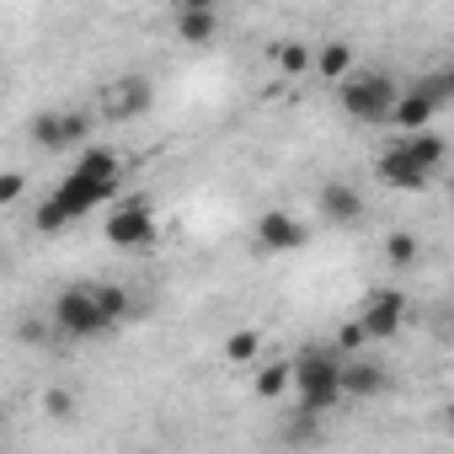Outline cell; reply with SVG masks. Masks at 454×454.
<instances>
[{
	"mask_svg": "<svg viewBox=\"0 0 454 454\" xmlns=\"http://www.w3.org/2000/svg\"><path fill=\"white\" fill-rule=\"evenodd\" d=\"M176 12H219V0H171Z\"/></svg>",
	"mask_w": 454,
	"mask_h": 454,
	"instance_id": "4316f807",
	"label": "cell"
},
{
	"mask_svg": "<svg viewBox=\"0 0 454 454\" xmlns=\"http://www.w3.org/2000/svg\"><path fill=\"white\" fill-rule=\"evenodd\" d=\"M176 38L187 49H203L219 38V12H176Z\"/></svg>",
	"mask_w": 454,
	"mask_h": 454,
	"instance_id": "5bb4252c",
	"label": "cell"
},
{
	"mask_svg": "<svg viewBox=\"0 0 454 454\" xmlns=\"http://www.w3.org/2000/svg\"><path fill=\"white\" fill-rule=\"evenodd\" d=\"M107 241H113L118 252H150V247L160 241V219H155V208H150L145 198L113 203V214H107Z\"/></svg>",
	"mask_w": 454,
	"mask_h": 454,
	"instance_id": "277c9868",
	"label": "cell"
},
{
	"mask_svg": "<svg viewBox=\"0 0 454 454\" xmlns=\"http://www.w3.org/2000/svg\"><path fill=\"white\" fill-rule=\"evenodd\" d=\"M273 65L284 75H310V49L305 43H273Z\"/></svg>",
	"mask_w": 454,
	"mask_h": 454,
	"instance_id": "44dd1931",
	"label": "cell"
},
{
	"mask_svg": "<svg viewBox=\"0 0 454 454\" xmlns=\"http://www.w3.org/2000/svg\"><path fill=\"white\" fill-rule=\"evenodd\" d=\"M252 390H257L262 401H284V395H289V358L262 364V369L252 374Z\"/></svg>",
	"mask_w": 454,
	"mask_h": 454,
	"instance_id": "ac0fdd59",
	"label": "cell"
},
{
	"mask_svg": "<svg viewBox=\"0 0 454 454\" xmlns=\"http://www.w3.org/2000/svg\"><path fill=\"white\" fill-rule=\"evenodd\" d=\"M401 145L438 176L443 171V160H449V145H443V134H433V129H411V134H401Z\"/></svg>",
	"mask_w": 454,
	"mask_h": 454,
	"instance_id": "2e32d148",
	"label": "cell"
},
{
	"mask_svg": "<svg viewBox=\"0 0 454 454\" xmlns=\"http://www.w3.org/2000/svg\"><path fill=\"white\" fill-rule=\"evenodd\" d=\"M27 134H33L38 150H75V145H86L91 118H86V113H65V107H43Z\"/></svg>",
	"mask_w": 454,
	"mask_h": 454,
	"instance_id": "52a82bcc",
	"label": "cell"
},
{
	"mask_svg": "<svg viewBox=\"0 0 454 454\" xmlns=\"http://www.w3.org/2000/svg\"><path fill=\"white\" fill-rule=\"evenodd\" d=\"M27 198V176L22 171H0V208H12Z\"/></svg>",
	"mask_w": 454,
	"mask_h": 454,
	"instance_id": "cb8c5ba5",
	"label": "cell"
},
{
	"mask_svg": "<svg viewBox=\"0 0 454 454\" xmlns=\"http://www.w3.org/2000/svg\"><path fill=\"white\" fill-rule=\"evenodd\" d=\"M443 107L427 97V91H417V86H406L401 97H395V107H390V123L401 129V134H411V129H427L433 118H438Z\"/></svg>",
	"mask_w": 454,
	"mask_h": 454,
	"instance_id": "4fadbf2b",
	"label": "cell"
},
{
	"mask_svg": "<svg viewBox=\"0 0 454 454\" xmlns=\"http://www.w3.org/2000/svg\"><path fill=\"white\" fill-rule=\"evenodd\" d=\"M316 208H321V219L332 231H353V224H364V214H369V203H364V192L353 182H321Z\"/></svg>",
	"mask_w": 454,
	"mask_h": 454,
	"instance_id": "9c48e42d",
	"label": "cell"
},
{
	"mask_svg": "<svg viewBox=\"0 0 454 454\" xmlns=\"http://www.w3.org/2000/svg\"><path fill=\"white\" fill-rule=\"evenodd\" d=\"M150 102H155V86L145 81V75H113L107 86H102V97H97V113L102 118H113V123H134V118H145L150 113Z\"/></svg>",
	"mask_w": 454,
	"mask_h": 454,
	"instance_id": "8992f818",
	"label": "cell"
},
{
	"mask_svg": "<svg viewBox=\"0 0 454 454\" xmlns=\"http://www.w3.org/2000/svg\"><path fill=\"white\" fill-rule=\"evenodd\" d=\"M91 294H97V310H102L107 332H118V326L134 316V300H129V289H123V284H91Z\"/></svg>",
	"mask_w": 454,
	"mask_h": 454,
	"instance_id": "e0dca14e",
	"label": "cell"
},
{
	"mask_svg": "<svg viewBox=\"0 0 454 454\" xmlns=\"http://www.w3.org/2000/svg\"><path fill=\"white\" fill-rule=\"evenodd\" d=\"M358 326H364V337L390 342V337L406 326V300H401L395 289H374V294L364 300V310H358Z\"/></svg>",
	"mask_w": 454,
	"mask_h": 454,
	"instance_id": "30bf717a",
	"label": "cell"
},
{
	"mask_svg": "<svg viewBox=\"0 0 454 454\" xmlns=\"http://www.w3.org/2000/svg\"><path fill=\"white\" fill-rule=\"evenodd\" d=\"M113 198V187L107 182H97V176H86V171H75L70 166V176L33 208V231L38 236H59V231H70L75 219H86L97 203H107Z\"/></svg>",
	"mask_w": 454,
	"mask_h": 454,
	"instance_id": "7a4b0ae2",
	"label": "cell"
},
{
	"mask_svg": "<svg viewBox=\"0 0 454 454\" xmlns=\"http://www.w3.org/2000/svg\"><path fill=\"white\" fill-rule=\"evenodd\" d=\"M17 337H22V342H43L49 332H43V321H22V326H17Z\"/></svg>",
	"mask_w": 454,
	"mask_h": 454,
	"instance_id": "484cf974",
	"label": "cell"
},
{
	"mask_svg": "<svg viewBox=\"0 0 454 454\" xmlns=\"http://www.w3.org/2000/svg\"><path fill=\"white\" fill-rule=\"evenodd\" d=\"M305 241H310L305 219H294L289 208H268V214L257 219V247H262V252H300Z\"/></svg>",
	"mask_w": 454,
	"mask_h": 454,
	"instance_id": "8fae6325",
	"label": "cell"
},
{
	"mask_svg": "<svg viewBox=\"0 0 454 454\" xmlns=\"http://www.w3.org/2000/svg\"><path fill=\"white\" fill-rule=\"evenodd\" d=\"M257 353H262V332H231V337H224V358H231V364H257Z\"/></svg>",
	"mask_w": 454,
	"mask_h": 454,
	"instance_id": "d6986e66",
	"label": "cell"
},
{
	"mask_svg": "<svg viewBox=\"0 0 454 454\" xmlns=\"http://www.w3.org/2000/svg\"><path fill=\"white\" fill-rule=\"evenodd\" d=\"M401 86L390 81V70H348L342 75V113L353 123H390V107H395Z\"/></svg>",
	"mask_w": 454,
	"mask_h": 454,
	"instance_id": "3957f363",
	"label": "cell"
},
{
	"mask_svg": "<svg viewBox=\"0 0 454 454\" xmlns=\"http://www.w3.org/2000/svg\"><path fill=\"white\" fill-rule=\"evenodd\" d=\"M364 342H369V337H364V326H358V321H348V326H342V337H337V348H348V353H353V348H364Z\"/></svg>",
	"mask_w": 454,
	"mask_h": 454,
	"instance_id": "d4e9b609",
	"label": "cell"
},
{
	"mask_svg": "<svg viewBox=\"0 0 454 454\" xmlns=\"http://www.w3.org/2000/svg\"><path fill=\"white\" fill-rule=\"evenodd\" d=\"M289 390L316 417L337 411L342 406V353L337 348H305L300 358H289Z\"/></svg>",
	"mask_w": 454,
	"mask_h": 454,
	"instance_id": "6da1fadb",
	"label": "cell"
},
{
	"mask_svg": "<svg viewBox=\"0 0 454 454\" xmlns=\"http://www.w3.org/2000/svg\"><path fill=\"white\" fill-rule=\"evenodd\" d=\"M278 438H284V443H316V438H321V417L300 406V411H294V422H289V427H278Z\"/></svg>",
	"mask_w": 454,
	"mask_h": 454,
	"instance_id": "7402d4cb",
	"label": "cell"
},
{
	"mask_svg": "<svg viewBox=\"0 0 454 454\" xmlns=\"http://www.w3.org/2000/svg\"><path fill=\"white\" fill-rule=\"evenodd\" d=\"M49 326H54L59 337H70V342L102 337V332H107V321H102V310H97V294H91V284H70V289L54 300V316H49Z\"/></svg>",
	"mask_w": 454,
	"mask_h": 454,
	"instance_id": "5b68a950",
	"label": "cell"
},
{
	"mask_svg": "<svg viewBox=\"0 0 454 454\" xmlns=\"http://www.w3.org/2000/svg\"><path fill=\"white\" fill-rule=\"evenodd\" d=\"M385 364L374 358H342V401H374L385 395Z\"/></svg>",
	"mask_w": 454,
	"mask_h": 454,
	"instance_id": "7c38bea8",
	"label": "cell"
},
{
	"mask_svg": "<svg viewBox=\"0 0 454 454\" xmlns=\"http://www.w3.org/2000/svg\"><path fill=\"white\" fill-rule=\"evenodd\" d=\"M374 176L385 182V187H395V192H422L427 182H433V171L395 139V145H385L380 150V160H374Z\"/></svg>",
	"mask_w": 454,
	"mask_h": 454,
	"instance_id": "ba28073f",
	"label": "cell"
},
{
	"mask_svg": "<svg viewBox=\"0 0 454 454\" xmlns=\"http://www.w3.org/2000/svg\"><path fill=\"white\" fill-rule=\"evenodd\" d=\"M348 70H353V49L342 38H332V43H321L310 54V75H321V81H342Z\"/></svg>",
	"mask_w": 454,
	"mask_h": 454,
	"instance_id": "9a60e30c",
	"label": "cell"
},
{
	"mask_svg": "<svg viewBox=\"0 0 454 454\" xmlns=\"http://www.w3.org/2000/svg\"><path fill=\"white\" fill-rule=\"evenodd\" d=\"M43 411H49L54 422H70V417H75V390H65V385L43 390Z\"/></svg>",
	"mask_w": 454,
	"mask_h": 454,
	"instance_id": "603a6c76",
	"label": "cell"
},
{
	"mask_svg": "<svg viewBox=\"0 0 454 454\" xmlns=\"http://www.w3.org/2000/svg\"><path fill=\"white\" fill-rule=\"evenodd\" d=\"M385 257H390V268H411V262L422 257V241H417L411 231H390V236H385Z\"/></svg>",
	"mask_w": 454,
	"mask_h": 454,
	"instance_id": "ffe728a7",
	"label": "cell"
}]
</instances>
